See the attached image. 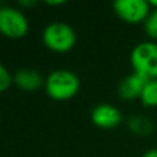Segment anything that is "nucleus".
<instances>
[{
	"label": "nucleus",
	"instance_id": "obj_1",
	"mask_svg": "<svg viewBox=\"0 0 157 157\" xmlns=\"http://www.w3.org/2000/svg\"><path fill=\"white\" fill-rule=\"evenodd\" d=\"M44 90L51 99L58 102L69 101L77 95L80 90V78L69 69H55L46 76Z\"/></svg>",
	"mask_w": 157,
	"mask_h": 157
},
{
	"label": "nucleus",
	"instance_id": "obj_2",
	"mask_svg": "<svg viewBox=\"0 0 157 157\" xmlns=\"http://www.w3.org/2000/svg\"><path fill=\"white\" fill-rule=\"evenodd\" d=\"M44 46L54 52H68L75 47L77 36L75 29L69 24L62 21L50 22L41 33Z\"/></svg>",
	"mask_w": 157,
	"mask_h": 157
},
{
	"label": "nucleus",
	"instance_id": "obj_3",
	"mask_svg": "<svg viewBox=\"0 0 157 157\" xmlns=\"http://www.w3.org/2000/svg\"><path fill=\"white\" fill-rule=\"evenodd\" d=\"M132 72L145 78H157V41L146 40L138 43L130 54Z\"/></svg>",
	"mask_w": 157,
	"mask_h": 157
},
{
	"label": "nucleus",
	"instance_id": "obj_4",
	"mask_svg": "<svg viewBox=\"0 0 157 157\" xmlns=\"http://www.w3.org/2000/svg\"><path fill=\"white\" fill-rule=\"evenodd\" d=\"M29 32V19L15 6H0V35L8 39H21Z\"/></svg>",
	"mask_w": 157,
	"mask_h": 157
},
{
	"label": "nucleus",
	"instance_id": "obj_5",
	"mask_svg": "<svg viewBox=\"0 0 157 157\" xmlns=\"http://www.w3.org/2000/svg\"><path fill=\"white\" fill-rule=\"evenodd\" d=\"M113 10L127 24H141L147 18L152 7L146 0H116Z\"/></svg>",
	"mask_w": 157,
	"mask_h": 157
},
{
	"label": "nucleus",
	"instance_id": "obj_6",
	"mask_svg": "<svg viewBox=\"0 0 157 157\" xmlns=\"http://www.w3.org/2000/svg\"><path fill=\"white\" fill-rule=\"evenodd\" d=\"M121 120V112L112 103H99L91 110V121L103 130L117 127Z\"/></svg>",
	"mask_w": 157,
	"mask_h": 157
},
{
	"label": "nucleus",
	"instance_id": "obj_7",
	"mask_svg": "<svg viewBox=\"0 0 157 157\" xmlns=\"http://www.w3.org/2000/svg\"><path fill=\"white\" fill-rule=\"evenodd\" d=\"M146 81L147 78L132 72L120 80L119 86H117V94L124 101H132L135 98H139Z\"/></svg>",
	"mask_w": 157,
	"mask_h": 157
},
{
	"label": "nucleus",
	"instance_id": "obj_8",
	"mask_svg": "<svg viewBox=\"0 0 157 157\" xmlns=\"http://www.w3.org/2000/svg\"><path fill=\"white\" fill-rule=\"evenodd\" d=\"M14 84L18 87L19 90L26 92H33L40 90L41 87H44V80L46 77L41 76V73H39L35 69H19L13 75Z\"/></svg>",
	"mask_w": 157,
	"mask_h": 157
},
{
	"label": "nucleus",
	"instance_id": "obj_9",
	"mask_svg": "<svg viewBox=\"0 0 157 157\" xmlns=\"http://www.w3.org/2000/svg\"><path fill=\"white\" fill-rule=\"evenodd\" d=\"M142 105L146 108H156L157 106V78H150L146 81L142 94L139 97Z\"/></svg>",
	"mask_w": 157,
	"mask_h": 157
},
{
	"label": "nucleus",
	"instance_id": "obj_10",
	"mask_svg": "<svg viewBox=\"0 0 157 157\" xmlns=\"http://www.w3.org/2000/svg\"><path fill=\"white\" fill-rule=\"evenodd\" d=\"M128 127L131 131L138 135H147L153 130V123L149 117L145 116H132L128 120Z\"/></svg>",
	"mask_w": 157,
	"mask_h": 157
},
{
	"label": "nucleus",
	"instance_id": "obj_11",
	"mask_svg": "<svg viewBox=\"0 0 157 157\" xmlns=\"http://www.w3.org/2000/svg\"><path fill=\"white\" fill-rule=\"evenodd\" d=\"M144 29L153 41H157V8L152 7L149 15L144 22Z\"/></svg>",
	"mask_w": 157,
	"mask_h": 157
},
{
	"label": "nucleus",
	"instance_id": "obj_12",
	"mask_svg": "<svg viewBox=\"0 0 157 157\" xmlns=\"http://www.w3.org/2000/svg\"><path fill=\"white\" fill-rule=\"evenodd\" d=\"M13 83H14L13 75L10 73V71L3 63H0V94L7 91Z\"/></svg>",
	"mask_w": 157,
	"mask_h": 157
},
{
	"label": "nucleus",
	"instance_id": "obj_13",
	"mask_svg": "<svg viewBox=\"0 0 157 157\" xmlns=\"http://www.w3.org/2000/svg\"><path fill=\"white\" fill-rule=\"evenodd\" d=\"M142 157H157V147H153V149H149L142 155Z\"/></svg>",
	"mask_w": 157,
	"mask_h": 157
},
{
	"label": "nucleus",
	"instance_id": "obj_14",
	"mask_svg": "<svg viewBox=\"0 0 157 157\" xmlns=\"http://www.w3.org/2000/svg\"><path fill=\"white\" fill-rule=\"evenodd\" d=\"M18 4L21 6V7H29V6H33V4H36V2H29V0H19L18 2Z\"/></svg>",
	"mask_w": 157,
	"mask_h": 157
},
{
	"label": "nucleus",
	"instance_id": "obj_15",
	"mask_svg": "<svg viewBox=\"0 0 157 157\" xmlns=\"http://www.w3.org/2000/svg\"><path fill=\"white\" fill-rule=\"evenodd\" d=\"M47 4L48 6H62V4H65V2L63 0H52V2H47Z\"/></svg>",
	"mask_w": 157,
	"mask_h": 157
},
{
	"label": "nucleus",
	"instance_id": "obj_16",
	"mask_svg": "<svg viewBox=\"0 0 157 157\" xmlns=\"http://www.w3.org/2000/svg\"><path fill=\"white\" fill-rule=\"evenodd\" d=\"M150 7H153V8H157V0H150Z\"/></svg>",
	"mask_w": 157,
	"mask_h": 157
}]
</instances>
